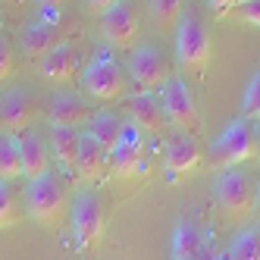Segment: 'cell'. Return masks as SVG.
Returning a JSON list of instances; mask_svg holds the SVG:
<instances>
[{"label":"cell","mask_w":260,"mask_h":260,"mask_svg":"<svg viewBox=\"0 0 260 260\" xmlns=\"http://www.w3.org/2000/svg\"><path fill=\"white\" fill-rule=\"evenodd\" d=\"M69 185L57 170H47L44 176L31 179L25 188V213L41 226H60L63 213L69 210Z\"/></svg>","instance_id":"6da1fadb"},{"label":"cell","mask_w":260,"mask_h":260,"mask_svg":"<svg viewBox=\"0 0 260 260\" xmlns=\"http://www.w3.org/2000/svg\"><path fill=\"white\" fill-rule=\"evenodd\" d=\"M82 91L94 101H119L125 98V69L110 50H94L85 66H82Z\"/></svg>","instance_id":"7a4b0ae2"},{"label":"cell","mask_w":260,"mask_h":260,"mask_svg":"<svg viewBox=\"0 0 260 260\" xmlns=\"http://www.w3.org/2000/svg\"><path fill=\"white\" fill-rule=\"evenodd\" d=\"M69 222L72 235H76V248L88 251L104 238L107 216H104V201L94 188H79L69 198Z\"/></svg>","instance_id":"3957f363"},{"label":"cell","mask_w":260,"mask_h":260,"mask_svg":"<svg viewBox=\"0 0 260 260\" xmlns=\"http://www.w3.org/2000/svg\"><path fill=\"white\" fill-rule=\"evenodd\" d=\"M251 157H257L254 154V125L245 116L232 119L207 147V160L216 170H232V166L245 163Z\"/></svg>","instance_id":"277c9868"},{"label":"cell","mask_w":260,"mask_h":260,"mask_svg":"<svg viewBox=\"0 0 260 260\" xmlns=\"http://www.w3.org/2000/svg\"><path fill=\"white\" fill-rule=\"evenodd\" d=\"M176 57L182 69H188L191 76H204V69L210 63V35L201 16L182 13L176 25Z\"/></svg>","instance_id":"5b68a950"},{"label":"cell","mask_w":260,"mask_h":260,"mask_svg":"<svg viewBox=\"0 0 260 260\" xmlns=\"http://www.w3.org/2000/svg\"><path fill=\"white\" fill-rule=\"evenodd\" d=\"M157 98H160V107L166 113V122H170L176 132L194 135L201 128V110H198V101H194V94H191V88H188L185 79L170 76V82L160 88Z\"/></svg>","instance_id":"8992f818"},{"label":"cell","mask_w":260,"mask_h":260,"mask_svg":"<svg viewBox=\"0 0 260 260\" xmlns=\"http://www.w3.org/2000/svg\"><path fill=\"white\" fill-rule=\"evenodd\" d=\"M128 79L135 82L138 91H157L170 82V60L163 57V50L154 44H138L132 53H128Z\"/></svg>","instance_id":"52a82bcc"},{"label":"cell","mask_w":260,"mask_h":260,"mask_svg":"<svg viewBox=\"0 0 260 260\" xmlns=\"http://www.w3.org/2000/svg\"><path fill=\"white\" fill-rule=\"evenodd\" d=\"M213 191H216V201L226 216H248L254 210V185H251L248 173H241L238 166L219 170Z\"/></svg>","instance_id":"ba28073f"},{"label":"cell","mask_w":260,"mask_h":260,"mask_svg":"<svg viewBox=\"0 0 260 260\" xmlns=\"http://www.w3.org/2000/svg\"><path fill=\"white\" fill-rule=\"evenodd\" d=\"M38 116V98L25 88H10L0 94V128L4 132H25Z\"/></svg>","instance_id":"9c48e42d"},{"label":"cell","mask_w":260,"mask_h":260,"mask_svg":"<svg viewBox=\"0 0 260 260\" xmlns=\"http://www.w3.org/2000/svg\"><path fill=\"white\" fill-rule=\"evenodd\" d=\"M101 31L113 47H132L138 38V10L128 0H119L101 16Z\"/></svg>","instance_id":"30bf717a"},{"label":"cell","mask_w":260,"mask_h":260,"mask_svg":"<svg viewBox=\"0 0 260 260\" xmlns=\"http://www.w3.org/2000/svg\"><path fill=\"white\" fill-rule=\"evenodd\" d=\"M141 157H144V132L135 122L125 119L116 144L110 147V170L116 176H132L141 166Z\"/></svg>","instance_id":"8fae6325"},{"label":"cell","mask_w":260,"mask_h":260,"mask_svg":"<svg viewBox=\"0 0 260 260\" xmlns=\"http://www.w3.org/2000/svg\"><path fill=\"white\" fill-rule=\"evenodd\" d=\"M125 110H128V122H135L141 132L160 135L166 125V113L160 107V98L154 91H135V94H125Z\"/></svg>","instance_id":"7c38bea8"},{"label":"cell","mask_w":260,"mask_h":260,"mask_svg":"<svg viewBox=\"0 0 260 260\" xmlns=\"http://www.w3.org/2000/svg\"><path fill=\"white\" fill-rule=\"evenodd\" d=\"M38 69H41V76L50 79V82H72L82 72V57H79V50L69 41H60L57 47H50L38 60Z\"/></svg>","instance_id":"4fadbf2b"},{"label":"cell","mask_w":260,"mask_h":260,"mask_svg":"<svg viewBox=\"0 0 260 260\" xmlns=\"http://www.w3.org/2000/svg\"><path fill=\"white\" fill-rule=\"evenodd\" d=\"M163 160H166L170 176L191 173L194 166L201 163V144H198V138L188 135V132H173L170 141H166V147H163Z\"/></svg>","instance_id":"5bb4252c"},{"label":"cell","mask_w":260,"mask_h":260,"mask_svg":"<svg viewBox=\"0 0 260 260\" xmlns=\"http://www.w3.org/2000/svg\"><path fill=\"white\" fill-rule=\"evenodd\" d=\"M47 119L50 125H63V128H82L91 119V107L79 94H53L47 107Z\"/></svg>","instance_id":"9a60e30c"},{"label":"cell","mask_w":260,"mask_h":260,"mask_svg":"<svg viewBox=\"0 0 260 260\" xmlns=\"http://www.w3.org/2000/svg\"><path fill=\"white\" fill-rule=\"evenodd\" d=\"M19 147H22V179L31 182L50 170V147L44 135L25 128V132H19Z\"/></svg>","instance_id":"2e32d148"},{"label":"cell","mask_w":260,"mask_h":260,"mask_svg":"<svg viewBox=\"0 0 260 260\" xmlns=\"http://www.w3.org/2000/svg\"><path fill=\"white\" fill-rule=\"evenodd\" d=\"M173 260H213L201 229L188 219L173 229Z\"/></svg>","instance_id":"e0dca14e"},{"label":"cell","mask_w":260,"mask_h":260,"mask_svg":"<svg viewBox=\"0 0 260 260\" xmlns=\"http://www.w3.org/2000/svg\"><path fill=\"white\" fill-rule=\"evenodd\" d=\"M110 166V151L91 135V132H82L79 138V176L85 182H98Z\"/></svg>","instance_id":"ac0fdd59"},{"label":"cell","mask_w":260,"mask_h":260,"mask_svg":"<svg viewBox=\"0 0 260 260\" xmlns=\"http://www.w3.org/2000/svg\"><path fill=\"white\" fill-rule=\"evenodd\" d=\"M79 138L82 128L50 125V154L60 160V166L69 176H79Z\"/></svg>","instance_id":"d6986e66"},{"label":"cell","mask_w":260,"mask_h":260,"mask_svg":"<svg viewBox=\"0 0 260 260\" xmlns=\"http://www.w3.org/2000/svg\"><path fill=\"white\" fill-rule=\"evenodd\" d=\"M57 25H50V22H28L22 31H19V47L25 57L31 60H41L44 53L50 47H57Z\"/></svg>","instance_id":"ffe728a7"},{"label":"cell","mask_w":260,"mask_h":260,"mask_svg":"<svg viewBox=\"0 0 260 260\" xmlns=\"http://www.w3.org/2000/svg\"><path fill=\"white\" fill-rule=\"evenodd\" d=\"M0 179L16 182L22 179V147L16 132H4L0 128Z\"/></svg>","instance_id":"44dd1931"},{"label":"cell","mask_w":260,"mask_h":260,"mask_svg":"<svg viewBox=\"0 0 260 260\" xmlns=\"http://www.w3.org/2000/svg\"><path fill=\"white\" fill-rule=\"evenodd\" d=\"M122 125H125V119H122L119 113H113V110H94V113H91V119H88V132L110 151V147L116 144Z\"/></svg>","instance_id":"7402d4cb"},{"label":"cell","mask_w":260,"mask_h":260,"mask_svg":"<svg viewBox=\"0 0 260 260\" xmlns=\"http://www.w3.org/2000/svg\"><path fill=\"white\" fill-rule=\"evenodd\" d=\"M226 260H260V226L245 229L226 254Z\"/></svg>","instance_id":"603a6c76"},{"label":"cell","mask_w":260,"mask_h":260,"mask_svg":"<svg viewBox=\"0 0 260 260\" xmlns=\"http://www.w3.org/2000/svg\"><path fill=\"white\" fill-rule=\"evenodd\" d=\"M151 4V16L154 25L160 31H173L182 19V0H147Z\"/></svg>","instance_id":"cb8c5ba5"},{"label":"cell","mask_w":260,"mask_h":260,"mask_svg":"<svg viewBox=\"0 0 260 260\" xmlns=\"http://www.w3.org/2000/svg\"><path fill=\"white\" fill-rule=\"evenodd\" d=\"M19 219H22V210H19V194H16L13 182H4V179H0V229L16 226Z\"/></svg>","instance_id":"d4e9b609"},{"label":"cell","mask_w":260,"mask_h":260,"mask_svg":"<svg viewBox=\"0 0 260 260\" xmlns=\"http://www.w3.org/2000/svg\"><path fill=\"white\" fill-rule=\"evenodd\" d=\"M241 116H245L248 122L260 119V69L251 76V82L245 88V98H241Z\"/></svg>","instance_id":"484cf974"},{"label":"cell","mask_w":260,"mask_h":260,"mask_svg":"<svg viewBox=\"0 0 260 260\" xmlns=\"http://www.w3.org/2000/svg\"><path fill=\"white\" fill-rule=\"evenodd\" d=\"M232 16L248 25H257L260 28V0H238V4L232 7Z\"/></svg>","instance_id":"4316f807"},{"label":"cell","mask_w":260,"mask_h":260,"mask_svg":"<svg viewBox=\"0 0 260 260\" xmlns=\"http://www.w3.org/2000/svg\"><path fill=\"white\" fill-rule=\"evenodd\" d=\"M13 76V41L7 31H0V82Z\"/></svg>","instance_id":"83f0119b"},{"label":"cell","mask_w":260,"mask_h":260,"mask_svg":"<svg viewBox=\"0 0 260 260\" xmlns=\"http://www.w3.org/2000/svg\"><path fill=\"white\" fill-rule=\"evenodd\" d=\"M113 4H119V0H85V7H88V13H94V16H104Z\"/></svg>","instance_id":"f1b7e54d"},{"label":"cell","mask_w":260,"mask_h":260,"mask_svg":"<svg viewBox=\"0 0 260 260\" xmlns=\"http://www.w3.org/2000/svg\"><path fill=\"white\" fill-rule=\"evenodd\" d=\"M207 4H210V10H213L216 16H229L238 0H207Z\"/></svg>","instance_id":"f546056e"},{"label":"cell","mask_w":260,"mask_h":260,"mask_svg":"<svg viewBox=\"0 0 260 260\" xmlns=\"http://www.w3.org/2000/svg\"><path fill=\"white\" fill-rule=\"evenodd\" d=\"M38 7L50 13V22H57V16H60V7H63V0H38Z\"/></svg>","instance_id":"4dcf8cb0"},{"label":"cell","mask_w":260,"mask_h":260,"mask_svg":"<svg viewBox=\"0 0 260 260\" xmlns=\"http://www.w3.org/2000/svg\"><path fill=\"white\" fill-rule=\"evenodd\" d=\"M254 154L260 157V119L254 122Z\"/></svg>","instance_id":"1f68e13d"},{"label":"cell","mask_w":260,"mask_h":260,"mask_svg":"<svg viewBox=\"0 0 260 260\" xmlns=\"http://www.w3.org/2000/svg\"><path fill=\"white\" fill-rule=\"evenodd\" d=\"M254 210H257V213H260V182H257V185H254Z\"/></svg>","instance_id":"d6a6232c"},{"label":"cell","mask_w":260,"mask_h":260,"mask_svg":"<svg viewBox=\"0 0 260 260\" xmlns=\"http://www.w3.org/2000/svg\"><path fill=\"white\" fill-rule=\"evenodd\" d=\"M4 4H16V0H4Z\"/></svg>","instance_id":"836d02e7"}]
</instances>
